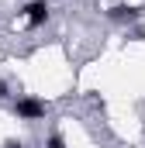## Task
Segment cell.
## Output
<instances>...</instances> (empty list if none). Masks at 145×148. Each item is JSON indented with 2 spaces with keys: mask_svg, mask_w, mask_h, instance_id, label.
<instances>
[{
  "mask_svg": "<svg viewBox=\"0 0 145 148\" xmlns=\"http://www.w3.org/2000/svg\"><path fill=\"white\" fill-rule=\"evenodd\" d=\"M0 148H28V145H24L21 138H7V141H3V145H0Z\"/></svg>",
  "mask_w": 145,
  "mask_h": 148,
  "instance_id": "obj_5",
  "label": "cell"
},
{
  "mask_svg": "<svg viewBox=\"0 0 145 148\" xmlns=\"http://www.w3.org/2000/svg\"><path fill=\"white\" fill-rule=\"evenodd\" d=\"M21 17H24L28 28L45 24V21H48V3H45V0H31V3H24V7H21Z\"/></svg>",
  "mask_w": 145,
  "mask_h": 148,
  "instance_id": "obj_2",
  "label": "cell"
},
{
  "mask_svg": "<svg viewBox=\"0 0 145 148\" xmlns=\"http://www.w3.org/2000/svg\"><path fill=\"white\" fill-rule=\"evenodd\" d=\"M45 114H48V103L41 97H35V93H21L14 100V117L17 121H41Z\"/></svg>",
  "mask_w": 145,
  "mask_h": 148,
  "instance_id": "obj_1",
  "label": "cell"
},
{
  "mask_svg": "<svg viewBox=\"0 0 145 148\" xmlns=\"http://www.w3.org/2000/svg\"><path fill=\"white\" fill-rule=\"evenodd\" d=\"M45 3H48V0H45Z\"/></svg>",
  "mask_w": 145,
  "mask_h": 148,
  "instance_id": "obj_7",
  "label": "cell"
},
{
  "mask_svg": "<svg viewBox=\"0 0 145 148\" xmlns=\"http://www.w3.org/2000/svg\"><path fill=\"white\" fill-rule=\"evenodd\" d=\"M45 148H66V138H62L59 131H52V134L45 138Z\"/></svg>",
  "mask_w": 145,
  "mask_h": 148,
  "instance_id": "obj_4",
  "label": "cell"
},
{
  "mask_svg": "<svg viewBox=\"0 0 145 148\" xmlns=\"http://www.w3.org/2000/svg\"><path fill=\"white\" fill-rule=\"evenodd\" d=\"M0 97H7V83H0Z\"/></svg>",
  "mask_w": 145,
  "mask_h": 148,
  "instance_id": "obj_6",
  "label": "cell"
},
{
  "mask_svg": "<svg viewBox=\"0 0 145 148\" xmlns=\"http://www.w3.org/2000/svg\"><path fill=\"white\" fill-rule=\"evenodd\" d=\"M107 17H110V21H128V24H131V21H138V17H142V10H138V7H131V3H114V7L107 10Z\"/></svg>",
  "mask_w": 145,
  "mask_h": 148,
  "instance_id": "obj_3",
  "label": "cell"
}]
</instances>
